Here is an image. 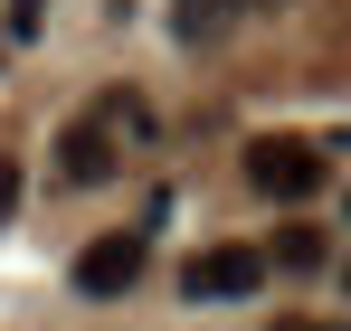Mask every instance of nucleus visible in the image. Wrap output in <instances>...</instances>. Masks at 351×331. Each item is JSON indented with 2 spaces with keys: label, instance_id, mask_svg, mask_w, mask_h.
Returning <instances> with one entry per match:
<instances>
[{
  "label": "nucleus",
  "instance_id": "obj_2",
  "mask_svg": "<svg viewBox=\"0 0 351 331\" xmlns=\"http://www.w3.org/2000/svg\"><path fill=\"white\" fill-rule=\"evenodd\" d=\"M256 284H266V256H256V246H199V256L180 265V293H190V303H247Z\"/></svg>",
  "mask_w": 351,
  "mask_h": 331
},
{
  "label": "nucleus",
  "instance_id": "obj_9",
  "mask_svg": "<svg viewBox=\"0 0 351 331\" xmlns=\"http://www.w3.org/2000/svg\"><path fill=\"white\" fill-rule=\"evenodd\" d=\"M256 10H285V0H256Z\"/></svg>",
  "mask_w": 351,
  "mask_h": 331
},
{
  "label": "nucleus",
  "instance_id": "obj_7",
  "mask_svg": "<svg viewBox=\"0 0 351 331\" xmlns=\"http://www.w3.org/2000/svg\"><path fill=\"white\" fill-rule=\"evenodd\" d=\"M10 209H19V170H10V152H0V227H10Z\"/></svg>",
  "mask_w": 351,
  "mask_h": 331
},
{
  "label": "nucleus",
  "instance_id": "obj_8",
  "mask_svg": "<svg viewBox=\"0 0 351 331\" xmlns=\"http://www.w3.org/2000/svg\"><path fill=\"white\" fill-rule=\"evenodd\" d=\"M276 331H342V322H276Z\"/></svg>",
  "mask_w": 351,
  "mask_h": 331
},
{
  "label": "nucleus",
  "instance_id": "obj_5",
  "mask_svg": "<svg viewBox=\"0 0 351 331\" xmlns=\"http://www.w3.org/2000/svg\"><path fill=\"white\" fill-rule=\"evenodd\" d=\"M228 10H237V0H180V10H171V38H180V48H209V38L228 29Z\"/></svg>",
  "mask_w": 351,
  "mask_h": 331
},
{
  "label": "nucleus",
  "instance_id": "obj_4",
  "mask_svg": "<svg viewBox=\"0 0 351 331\" xmlns=\"http://www.w3.org/2000/svg\"><path fill=\"white\" fill-rule=\"evenodd\" d=\"M58 170H66V180H114V142H105V123H66Z\"/></svg>",
  "mask_w": 351,
  "mask_h": 331
},
{
  "label": "nucleus",
  "instance_id": "obj_1",
  "mask_svg": "<svg viewBox=\"0 0 351 331\" xmlns=\"http://www.w3.org/2000/svg\"><path fill=\"white\" fill-rule=\"evenodd\" d=\"M247 180H256L266 199H313V189H323V152H313L304 133H266V142H247Z\"/></svg>",
  "mask_w": 351,
  "mask_h": 331
},
{
  "label": "nucleus",
  "instance_id": "obj_6",
  "mask_svg": "<svg viewBox=\"0 0 351 331\" xmlns=\"http://www.w3.org/2000/svg\"><path fill=\"white\" fill-rule=\"evenodd\" d=\"M276 265H323V227H276Z\"/></svg>",
  "mask_w": 351,
  "mask_h": 331
},
{
  "label": "nucleus",
  "instance_id": "obj_10",
  "mask_svg": "<svg viewBox=\"0 0 351 331\" xmlns=\"http://www.w3.org/2000/svg\"><path fill=\"white\" fill-rule=\"evenodd\" d=\"M342 284H351V265H342Z\"/></svg>",
  "mask_w": 351,
  "mask_h": 331
},
{
  "label": "nucleus",
  "instance_id": "obj_3",
  "mask_svg": "<svg viewBox=\"0 0 351 331\" xmlns=\"http://www.w3.org/2000/svg\"><path fill=\"white\" fill-rule=\"evenodd\" d=\"M143 256H152V246H143V227L95 237V246L76 256V293H86V303H114V293H133V284H143Z\"/></svg>",
  "mask_w": 351,
  "mask_h": 331
}]
</instances>
